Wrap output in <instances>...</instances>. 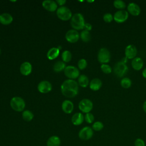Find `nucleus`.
<instances>
[{
	"label": "nucleus",
	"mask_w": 146,
	"mask_h": 146,
	"mask_svg": "<svg viewBox=\"0 0 146 146\" xmlns=\"http://www.w3.org/2000/svg\"><path fill=\"white\" fill-rule=\"evenodd\" d=\"M62 94L67 98H74L78 94V84L72 79H67L60 86Z\"/></svg>",
	"instance_id": "1"
},
{
	"label": "nucleus",
	"mask_w": 146,
	"mask_h": 146,
	"mask_svg": "<svg viewBox=\"0 0 146 146\" xmlns=\"http://www.w3.org/2000/svg\"><path fill=\"white\" fill-rule=\"evenodd\" d=\"M85 25L83 15L80 13L75 14L71 19V25L75 30H82Z\"/></svg>",
	"instance_id": "2"
},
{
	"label": "nucleus",
	"mask_w": 146,
	"mask_h": 146,
	"mask_svg": "<svg viewBox=\"0 0 146 146\" xmlns=\"http://www.w3.org/2000/svg\"><path fill=\"white\" fill-rule=\"evenodd\" d=\"M128 71L127 65L123 60L117 62L113 67V72L116 76L121 78L124 76Z\"/></svg>",
	"instance_id": "3"
},
{
	"label": "nucleus",
	"mask_w": 146,
	"mask_h": 146,
	"mask_svg": "<svg viewBox=\"0 0 146 146\" xmlns=\"http://www.w3.org/2000/svg\"><path fill=\"white\" fill-rule=\"evenodd\" d=\"M10 106L14 111L21 112L25 108V102L21 97H13L10 100Z\"/></svg>",
	"instance_id": "4"
},
{
	"label": "nucleus",
	"mask_w": 146,
	"mask_h": 146,
	"mask_svg": "<svg viewBox=\"0 0 146 146\" xmlns=\"http://www.w3.org/2000/svg\"><path fill=\"white\" fill-rule=\"evenodd\" d=\"M111 59L110 51L105 47L101 48L98 53V60L102 64L108 63Z\"/></svg>",
	"instance_id": "5"
},
{
	"label": "nucleus",
	"mask_w": 146,
	"mask_h": 146,
	"mask_svg": "<svg viewBox=\"0 0 146 146\" xmlns=\"http://www.w3.org/2000/svg\"><path fill=\"white\" fill-rule=\"evenodd\" d=\"M56 15L62 21L69 20L72 17L71 10L66 6H60L57 9Z\"/></svg>",
	"instance_id": "6"
},
{
	"label": "nucleus",
	"mask_w": 146,
	"mask_h": 146,
	"mask_svg": "<svg viewBox=\"0 0 146 146\" xmlns=\"http://www.w3.org/2000/svg\"><path fill=\"white\" fill-rule=\"evenodd\" d=\"M94 135V131L91 127L86 126L82 128L78 133L79 137L84 141L88 140L91 139Z\"/></svg>",
	"instance_id": "7"
},
{
	"label": "nucleus",
	"mask_w": 146,
	"mask_h": 146,
	"mask_svg": "<svg viewBox=\"0 0 146 146\" xmlns=\"http://www.w3.org/2000/svg\"><path fill=\"white\" fill-rule=\"evenodd\" d=\"M64 75L69 78V79H74L79 76V70L75 66H66L64 70Z\"/></svg>",
	"instance_id": "8"
},
{
	"label": "nucleus",
	"mask_w": 146,
	"mask_h": 146,
	"mask_svg": "<svg viewBox=\"0 0 146 146\" xmlns=\"http://www.w3.org/2000/svg\"><path fill=\"white\" fill-rule=\"evenodd\" d=\"M79 108L83 113H89L93 108V103L88 99H83L79 103Z\"/></svg>",
	"instance_id": "9"
},
{
	"label": "nucleus",
	"mask_w": 146,
	"mask_h": 146,
	"mask_svg": "<svg viewBox=\"0 0 146 146\" xmlns=\"http://www.w3.org/2000/svg\"><path fill=\"white\" fill-rule=\"evenodd\" d=\"M129 16V13L125 10H119L113 15V20L119 23L125 22Z\"/></svg>",
	"instance_id": "10"
},
{
	"label": "nucleus",
	"mask_w": 146,
	"mask_h": 146,
	"mask_svg": "<svg viewBox=\"0 0 146 146\" xmlns=\"http://www.w3.org/2000/svg\"><path fill=\"white\" fill-rule=\"evenodd\" d=\"M137 48L133 44H128L126 46L124 53L125 58L128 59H133L135 58L137 55Z\"/></svg>",
	"instance_id": "11"
},
{
	"label": "nucleus",
	"mask_w": 146,
	"mask_h": 146,
	"mask_svg": "<svg viewBox=\"0 0 146 146\" xmlns=\"http://www.w3.org/2000/svg\"><path fill=\"white\" fill-rule=\"evenodd\" d=\"M79 37H80V35L79 33L74 29L68 30L66 33L65 35V38L66 40L70 43L76 42L79 40Z\"/></svg>",
	"instance_id": "12"
},
{
	"label": "nucleus",
	"mask_w": 146,
	"mask_h": 146,
	"mask_svg": "<svg viewBox=\"0 0 146 146\" xmlns=\"http://www.w3.org/2000/svg\"><path fill=\"white\" fill-rule=\"evenodd\" d=\"M127 11L133 16H138L141 13V9L137 3L130 2L127 6Z\"/></svg>",
	"instance_id": "13"
},
{
	"label": "nucleus",
	"mask_w": 146,
	"mask_h": 146,
	"mask_svg": "<svg viewBox=\"0 0 146 146\" xmlns=\"http://www.w3.org/2000/svg\"><path fill=\"white\" fill-rule=\"evenodd\" d=\"M52 90L51 84L47 80L41 81L38 85V90L43 94L48 93Z\"/></svg>",
	"instance_id": "14"
},
{
	"label": "nucleus",
	"mask_w": 146,
	"mask_h": 146,
	"mask_svg": "<svg viewBox=\"0 0 146 146\" xmlns=\"http://www.w3.org/2000/svg\"><path fill=\"white\" fill-rule=\"evenodd\" d=\"M42 6L49 11H54L57 9V3L54 1L45 0L42 2Z\"/></svg>",
	"instance_id": "15"
},
{
	"label": "nucleus",
	"mask_w": 146,
	"mask_h": 146,
	"mask_svg": "<svg viewBox=\"0 0 146 146\" xmlns=\"http://www.w3.org/2000/svg\"><path fill=\"white\" fill-rule=\"evenodd\" d=\"M32 71V66L29 62H25L22 63L20 66L21 73L25 76L29 75Z\"/></svg>",
	"instance_id": "16"
},
{
	"label": "nucleus",
	"mask_w": 146,
	"mask_h": 146,
	"mask_svg": "<svg viewBox=\"0 0 146 146\" xmlns=\"http://www.w3.org/2000/svg\"><path fill=\"white\" fill-rule=\"evenodd\" d=\"M144 65V62L140 57H135L131 62V66L132 68L136 71L140 70Z\"/></svg>",
	"instance_id": "17"
},
{
	"label": "nucleus",
	"mask_w": 146,
	"mask_h": 146,
	"mask_svg": "<svg viewBox=\"0 0 146 146\" xmlns=\"http://www.w3.org/2000/svg\"><path fill=\"white\" fill-rule=\"evenodd\" d=\"M84 120V116L82 113L77 112L73 115L71 117V122L75 125H79L83 123Z\"/></svg>",
	"instance_id": "18"
},
{
	"label": "nucleus",
	"mask_w": 146,
	"mask_h": 146,
	"mask_svg": "<svg viewBox=\"0 0 146 146\" xmlns=\"http://www.w3.org/2000/svg\"><path fill=\"white\" fill-rule=\"evenodd\" d=\"M62 109L66 113H71L74 110V104L70 100H65L62 103Z\"/></svg>",
	"instance_id": "19"
},
{
	"label": "nucleus",
	"mask_w": 146,
	"mask_h": 146,
	"mask_svg": "<svg viewBox=\"0 0 146 146\" xmlns=\"http://www.w3.org/2000/svg\"><path fill=\"white\" fill-rule=\"evenodd\" d=\"M102 86V82L99 78H94L90 82V88L93 91L99 90Z\"/></svg>",
	"instance_id": "20"
},
{
	"label": "nucleus",
	"mask_w": 146,
	"mask_h": 146,
	"mask_svg": "<svg viewBox=\"0 0 146 146\" xmlns=\"http://www.w3.org/2000/svg\"><path fill=\"white\" fill-rule=\"evenodd\" d=\"M13 20V17L9 13H4L0 15V23L3 25H9L12 22Z\"/></svg>",
	"instance_id": "21"
},
{
	"label": "nucleus",
	"mask_w": 146,
	"mask_h": 146,
	"mask_svg": "<svg viewBox=\"0 0 146 146\" xmlns=\"http://www.w3.org/2000/svg\"><path fill=\"white\" fill-rule=\"evenodd\" d=\"M61 141L60 138L55 135L50 136L47 141V146H60Z\"/></svg>",
	"instance_id": "22"
},
{
	"label": "nucleus",
	"mask_w": 146,
	"mask_h": 146,
	"mask_svg": "<svg viewBox=\"0 0 146 146\" xmlns=\"http://www.w3.org/2000/svg\"><path fill=\"white\" fill-rule=\"evenodd\" d=\"M59 54V49L56 47L51 48L47 53V57L50 60L56 58Z\"/></svg>",
	"instance_id": "23"
},
{
	"label": "nucleus",
	"mask_w": 146,
	"mask_h": 146,
	"mask_svg": "<svg viewBox=\"0 0 146 146\" xmlns=\"http://www.w3.org/2000/svg\"><path fill=\"white\" fill-rule=\"evenodd\" d=\"M79 84L83 88L86 87L89 84V79L85 75H81L78 78Z\"/></svg>",
	"instance_id": "24"
},
{
	"label": "nucleus",
	"mask_w": 146,
	"mask_h": 146,
	"mask_svg": "<svg viewBox=\"0 0 146 146\" xmlns=\"http://www.w3.org/2000/svg\"><path fill=\"white\" fill-rule=\"evenodd\" d=\"M65 68H66V64L62 61L56 62L53 66V70L56 72H59L63 70H64Z\"/></svg>",
	"instance_id": "25"
},
{
	"label": "nucleus",
	"mask_w": 146,
	"mask_h": 146,
	"mask_svg": "<svg viewBox=\"0 0 146 146\" xmlns=\"http://www.w3.org/2000/svg\"><path fill=\"white\" fill-rule=\"evenodd\" d=\"M132 80L131 79L127 77H125L121 79L120 81V85L124 88H129L132 86Z\"/></svg>",
	"instance_id": "26"
},
{
	"label": "nucleus",
	"mask_w": 146,
	"mask_h": 146,
	"mask_svg": "<svg viewBox=\"0 0 146 146\" xmlns=\"http://www.w3.org/2000/svg\"><path fill=\"white\" fill-rule=\"evenodd\" d=\"M34 117V114L29 110H25L22 113V118L26 121H30Z\"/></svg>",
	"instance_id": "27"
},
{
	"label": "nucleus",
	"mask_w": 146,
	"mask_h": 146,
	"mask_svg": "<svg viewBox=\"0 0 146 146\" xmlns=\"http://www.w3.org/2000/svg\"><path fill=\"white\" fill-rule=\"evenodd\" d=\"M81 39L84 42H88L91 39V34L89 31L86 30H83L80 35Z\"/></svg>",
	"instance_id": "28"
},
{
	"label": "nucleus",
	"mask_w": 146,
	"mask_h": 146,
	"mask_svg": "<svg viewBox=\"0 0 146 146\" xmlns=\"http://www.w3.org/2000/svg\"><path fill=\"white\" fill-rule=\"evenodd\" d=\"M62 58L63 62H69L72 58V55L71 52L68 50L64 51L62 54Z\"/></svg>",
	"instance_id": "29"
},
{
	"label": "nucleus",
	"mask_w": 146,
	"mask_h": 146,
	"mask_svg": "<svg viewBox=\"0 0 146 146\" xmlns=\"http://www.w3.org/2000/svg\"><path fill=\"white\" fill-rule=\"evenodd\" d=\"M113 4L115 8L120 10H123L126 6L125 3L121 0H115L113 2Z\"/></svg>",
	"instance_id": "30"
},
{
	"label": "nucleus",
	"mask_w": 146,
	"mask_h": 146,
	"mask_svg": "<svg viewBox=\"0 0 146 146\" xmlns=\"http://www.w3.org/2000/svg\"><path fill=\"white\" fill-rule=\"evenodd\" d=\"M104 128V124L102 122L100 121H96L94 122L92 125V128L93 131H100L103 129Z\"/></svg>",
	"instance_id": "31"
},
{
	"label": "nucleus",
	"mask_w": 146,
	"mask_h": 146,
	"mask_svg": "<svg viewBox=\"0 0 146 146\" xmlns=\"http://www.w3.org/2000/svg\"><path fill=\"white\" fill-rule=\"evenodd\" d=\"M100 69L104 73L106 74H109L111 73L112 71L111 67L108 64H102V65L100 66Z\"/></svg>",
	"instance_id": "32"
},
{
	"label": "nucleus",
	"mask_w": 146,
	"mask_h": 146,
	"mask_svg": "<svg viewBox=\"0 0 146 146\" xmlns=\"http://www.w3.org/2000/svg\"><path fill=\"white\" fill-rule=\"evenodd\" d=\"M103 19L105 22L110 23L113 20V15L110 13H107L103 15Z\"/></svg>",
	"instance_id": "33"
},
{
	"label": "nucleus",
	"mask_w": 146,
	"mask_h": 146,
	"mask_svg": "<svg viewBox=\"0 0 146 146\" xmlns=\"http://www.w3.org/2000/svg\"><path fill=\"white\" fill-rule=\"evenodd\" d=\"M84 120L88 124L92 123L94 121V116L90 112L87 113L84 116Z\"/></svg>",
	"instance_id": "34"
},
{
	"label": "nucleus",
	"mask_w": 146,
	"mask_h": 146,
	"mask_svg": "<svg viewBox=\"0 0 146 146\" xmlns=\"http://www.w3.org/2000/svg\"><path fill=\"white\" fill-rule=\"evenodd\" d=\"M78 68L80 70H84V68H86L87 66V62L86 59H81L78 61Z\"/></svg>",
	"instance_id": "35"
},
{
	"label": "nucleus",
	"mask_w": 146,
	"mask_h": 146,
	"mask_svg": "<svg viewBox=\"0 0 146 146\" xmlns=\"http://www.w3.org/2000/svg\"><path fill=\"white\" fill-rule=\"evenodd\" d=\"M135 146H145V141L141 138H137L134 141Z\"/></svg>",
	"instance_id": "36"
},
{
	"label": "nucleus",
	"mask_w": 146,
	"mask_h": 146,
	"mask_svg": "<svg viewBox=\"0 0 146 146\" xmlns=\"http://www.w3.org/2000/svg\"><path fill=\"white\" fill-rule=\"evenodd\" d=\"M92 27V25L90 23H85V25L84 26V28L83 29H84V30H86V31H89L91 30Z\"/></svg>",
	"instance_id": "37"
},
{
	"label": "nucleus",
	"mask_w": 146,
	"mask_h": 146,
	"mask_svg": "<svg viewBox=\"0 0 146 146\" xmlns=\"http://www.w3.org/2000/svg\"><path fill=\"white\" fill-rule=\"evenodd\" d=\"M56 2L57 3H58L59 5H63L66 2V0H58L56 1Z\"/></svg>",
	"instance_id": "38"
},
{
	"label": "nucleus",
	"mask_w": 146,
	"mask_h": 146,
	"mask_svg": "<svg viewBox=\"0 0 146 146\" xmlns=\"http://www.w3.org/2000/svg\"><path fill=\"white\" fill-rule=\"evenodd\" d=\"M142 75L146 79V67L142 71Z\"/></svg>",
	"instance_id": "39"
},
{
	"label": "nucleus",
	"mask_w": 146,
	"mask_h": 146,
	"mask_svg": "<svg viewBox=\"0 0 146 146\" xmlns=\"http://www.w3.org/2000/svg\"><path fill=\"white\" fill-rule=\"evenodd\" d=\"M143 109L145 113H146V100L143 104Z\"/></svg>",
	"instance_id": "40"
},
{
	"label": "nucleus",
	"mask_w": 146,
	"mask_h": 146,
	"mask_svg": "<svg viewBox=\"0 0 146 146\" xmlns=\"http://www.w3.org/2000/svg\"><path fill=\"white\" fill-rule=\"evenodd\" d=\"M87 2H94V1H87Z\"/></svg>",
	"instance_id": "41"
},
{
	"label": "nucleus",
	"mask_w": 146,
	"mask_h": 146,
	"mask_svg": "<svg viewBox=\"0 0 146 146\" xmlns=\"http://www.w3.org/2000/svg\"><path fill=\"white\" fill-rule=\"evenodd\" d=\"M0 54H1V48H0Z\"/></svg>",
	"instance_id": "42"
}]
</instances>
